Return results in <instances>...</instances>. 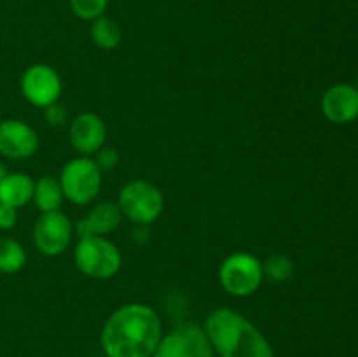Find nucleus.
<instances>
[{"label": "nucleus", "mask_w": 358, "mask_h": 357, "mask_svg": "<svg viewBox=\"0 0 358 357\" xmlns=\"http://www.w3.org/2000/svg\"><path fill=\"white\" fill-rule=\"evenodd\" d=\"M163 338L161 318L154 308L128 303L114 312L101 329V349L107 357H152Z\"/></svg>", "instance_id": "1"}, {"label": "nucleus", "mask_w": 358, "mask_h": 357, "mask_svg": "<svg viewBox=\"0 0 358 357\" xmlns=\"http://www.w3.org/2000/svg\"><path fill=\"white\" fill-rule=\"evenodd\" d=\"M203 329L220 357H275L268 338L236 310L217 308L206 317Z\"/></svg>", "instance_id": "2"}, {"label": "nucleus", "mask_w": 358, "mask_h": 357, "mask_svg": "<svg viewBox=\"0 0 358 357\" xmlns=\"http://www.w3.org/2000/svg\"><path fill=\"white\" fill-rule=\"evenodd\" d=\"M76 266L86 276L96 280H108L119 273L122 266V254L117 245L105 237L91 234L79 238L73 251Z\"/></svg>", "instance_id": "3"}, {"label": "nucleus", "mask_w": 358, "mask_h": 357, "mask_svg": "<svg viewBox=\"0 0 358 357\" xmlns=\"http://www.w3.org/2000/svg\"><path fill=\"white\" fill-rule=\"evenodd\" d=\"M119 209L133 224L149 226L161 217L164 210V195L156 184L135 178L122 186L119 192Z\"/></svg>", "instance_id": "4"}, {"label": "nucleus", "mask_w": 358, "mask_h": 357, "mask_svg": "<svg viewBox=\"0 0 358 357\" xmlns=\"http://www.w3.org/2000/svg\"><path fill=\"white\" fill-rule=\"evenodd\" d=\"M101 174L93 158L79 156L65 163L59 174L63 196L73 205H90L101 189Z\"/></svg>", "instance_id": "5"}, {"label": "nucleus", "mask_w": 358, "mask_h": 357, "mask_svg": "<svg viewBox=\"0 0 358 357\" xmlns=\"http://www.w3.org/2000/svg\"><path fill=\"white\" fill-rule=\"evenodd\" d=\"M220 286L227 294L247 298L262 286L264 273L259 258L248 252H234L227 255L219 268Z\"/></svg>", "instance_id": "6"}, {"label": "nucleus", "mask_w": 358, "mask_h": 357, "mask_svg": "<svg viewBox=\"0 0 358 357\" xmlns=\"http://www.w3.org/2000/svg\"><path fill=\"white\" fill-rule=\"evenodd\" d=\"M152 357H213V349L201 326L185 322L161 338Z\"/></svg>", "instance_id": "7"}, {"label": "nucleus", "mask_w": 358, "mask_h": 357, "mask_svg": "<svg viewBox=\"0 0 358 357\" xmlns=\"http://www.w3.org/2000/svg\"><path fill=\"white\" fill-rule=\"evenodd\" d=\"M20 86L23 97L38 108L56 104L63 91L62 77L48 63H35L28 66L21 76Z\"/></svg>", "instance_id": "8"}, {"label": "nucleus", "mask_w": 358, "mask_h": 357, "mask_svg": "<svg viewBox=\"0 0 358 357\" xmlns=\"http://www.w3.org/2000/svg\"><path fill=\"white\" fill-rule=\"evenodd\" d=\"M72 223L62 210L45 212L35 220L34 244L41 254L49 258L63 254L72 241Z\"/></svg>", "instance_id": "9"}, {"label": "nucleus", "mask_w": 358, "mask_h": 357, "mask_svg": "<svg viewBox=\"0 0 358 357\" xmlns=\"http://www.w3.org/2000/svg\"><path fill=\"white\" fill-rule=\"evenodd\" d=\"M37 132L21 119L0 121V154L9 160H27L38 150Z\"/></svg>", "instance_id": "10"}, {"label": "nucleus", "mask_w": 358, "mask_h": 357, "mask_svg": "<svg viewBox=\"0 0 358 357\" xmlns=\"http://www.w3.org/2000/svg\"><path fill=\"white\" fill-rule=\"evenodd\" d=\"M69 136L80 156H93L107 142V125L94 112H83L70 122Z\"/></svg>", "instance_id": "11"}, {"label": "nucleus", "mask_w": 358, "mask_h": 357, "mask_svg": "<svg viewBox=\"0 0 358 357\" xmlns=\"http://www.w3.org/2000/svg\"><path fill=\"white\" fill-rule=\"evenodd\" d=\"M322 112L334 125H348L358 118V90L353 84L339 83L322 97Z\"/></svg>", "instance_id": "12"}, {"label": "nucleus", "mask_w": 358, "mask_h": 357, "mask_svg": "<svg viewBox=\"0 0 358 357\" xmlns=\"http://www.w3.org/2000/svg\"><path fill=\"white\" fill-rule=\"evenodd\" d=\"M122 212L119 209L117 203L103 202L94 205L93 209L87 212L84 219L77 223L76 231L79 238L91 237V234H98V237H105V234L112 233L115 227L121 224Z\"/></svg>", "instance_id": "13"}, {"label": "nucleus", "mask_w": 358, "mask_h": 357, "mask_svg": "<svg viewBox=\"0 0 358 357\" xmlns=\"http://www.w3.org/2000/svg\"><path fill=\"white\" fill-rule=\"evenodd\" d=\"M35 182L30 175L14 172L0 182V203L21 209L34 198Z\"/></svg>", "instance_id": "14"}, {"label": "nucleus", "mask_w": 358, "mask_h": 357, "mask_svg": "<svg viewBox=\"0 0 358 357\" xmlns=\"http://www.w3.org/2000/svg\"><path fill=\"white\" fill-rule=\"evenodd\" d=\"M31 200L42 214L56 212V210L62 209L65 196H63V189L58 178L51 177V175H44V177L38 178L35 182L34 198Z\"/></svg>", "instance_id": "15"}, {"label": "nucleus", "mask_w": 358, "mask_h": 357, "mask_svg": "<svg viewBox=\"0 0 358 357\" xmlns=\"http://www.w3.org/2000/svg\"><path fill=\"white\" fill-rule=\"evenodd\" d=\"M91 41L105 51H112L122 41V30L112 18L100 16L91 23Z\"/></svg>", "instance_id": "16"}, {"label": "nucleus", "mask_w": 358, "mask_h": 357, "mask_svg": "<svg viewBox=\"0 0 358 357\" xmlns=\"http://www.w3.org/2000/svg\"><path fill=\"white\" fill-rule=\"evenodd\" d=\"M24 262H27V251L23 245L13 238L0 237V272L7 275L17 273L23 270Z\"/></svg>", "instance_id": "17"}, {"label": "nucleus", "mask_w": 358, "mask_h": 357, "mask_svg": "<svg viewBox=\"0 0 358 357\" xmlns=\"http://www.w3.org/2000/svg\"><path fill=\"white\" fill-rule=\"evenodd\" d=\"M262 273L273 284L287 282L294 275V262L285 254H271L262 262Z\"/></svg>", "instance_id": "18"}, {"label": "nucleus", "mask_w": 358, "mask_h": 357, "mask_svg": "<svg viewBox=\"0 0 358 357\" xmlns=\"http://www.w3.org/2000/svg\"><path fill=\"white\" fill-rule=\"evenodd\" d=\"M72 13L84 21H94L96 18L105 16L108 0H70Z\"/></svg>", "instance_id": "19"}, {"label": "nucleus", "mask_w": 358, "mask_h": 357, "mask_svg": "<svg viewBox=\"0 0 358 357\" xmlns=\"http://www.w3.org/2000/svg\"><path fill=\"white\" fill-rule=\"evenodd\" d=\"M93 160L101 172L114 170L119 164V153L110 146H103L100 150L93 154Z\"/></svg>", "instance_id": "20"}, {"label": "nucleus", "mask_w": 358, "mask_h": 357, "mask_svg": "<svg viewBox=\"0 0 358 357\" xmlns=\"http://www.w3.org/2000/svg\"><path fill=\"white\" fill-rule=\"evenodd\" d=\"M44 118L45 121L51 126H62L66 122V108L62 104H52L44 108Z\"/></svg>", "instance_id": "21"}, {"label": "nucleus", "mask_w": 358, "mask_h": 357, "mask_svg": "<svg viewBox=\"0 0 358 357\" xmlns=\"http://www.w3.org/2000/svg\"><path fill=\"white\" fill-rule=\"evenodd\" d=\"M17 223V209L0 203V230H13Z\"/></svg>", "instance_id": "22"}, {"label": "nucleus", "mask_w": 358, "mask_h": 357, "mask_svg": "<svg viewBox=\"0 0 358 357\" xmlns=\"http://www.w3.org/2000/svg\"><path fill=\"white\" fill-rule=\"evenodd\" d=\"M149 231H147V226H140V224H136L135 231H133V240L136 241V244H145L147 240H149Z\"/></svg>", "instance_id": "23"}, {"label": "nucleus", "mask_w": 358, "mask_h": 357, "mask_svg": "<svg viewBox=\"0 0 358 357\" xmlns=\"http://www.w3.org/2000/svg\"><path fill=\"white\" fill-rule=\"evenodd\" d=\"M7 174H9V172H7V168H6V164L2 163V161H0V182L3 181V178L7 177Z\"/></svg>", "instance_id": "24"}, {"label": "nucleus", "mask_w": 358, "mask_h": 357, "mask_svg": "<svg viewBox=\"0 0 358 357\" xmlns=\"http://www.w3.org/2000/svg\"><path fill=\"white\" fill-rule=\"evenodd\" d=\"M355 88L358 90V77H357V84H355Z\"/></svg>", "instance_id": "25"}]
</instances>
